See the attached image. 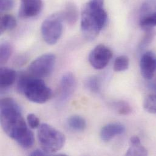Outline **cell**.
<instances>
[{
    "mask_svg": "<svg viewBox=\"0 0 156 156\" xmlns=\"http://www.w3.org/2000/svg\"><path fill=\"white\" fill-rule=\"evenodd\" d=\"M0 120L3 131L20 146L26 149L33 146L34 134L28 128L20 107L12 98L1 100Z\"/></svg>",
    "mask_w": 156,
    "mask_h": 156,
    "instance_id": "1",
    "label": "cell"
},
{
    "mask_svg": "<svg viewBox=\"0 0 156 156\" xmlns=\"http://www.w3.org/2000/svg\"><path fill=\"white\" fill-rule=\"evenodd\" d=\"M107 13L104 0H89L84 5L81 16V29L84 37L94 40L106 24Z\"/></svg>",
    "mask_w": 156,
    "mask_h": 156,
    "instance_id": "2",
    "label": "cell"
},
{
    "mask_svg": "<svg viewBox=\"0 0 156 156\" xmlns=\"http://www.w3.org/2000/svg\"><path fill=\"white\" fill-rule=\"evenodd\" d=\"M17 89L29 101L38 104L46 103L52 95V90L41 78L30 74H23L20 77Z\"/></svg>",
    "mask_w": 156,
    "mask_h": 156,
    "instance_id": "3",
    "label": "cell"
},
{
    "mask_svg": "<svg viewBox=\"0 0 156 156\" xmlns=\"http://www.w3.org/2000/svg\"><path fill=\"white\" fill-rule=\"evenodd\" d=\"M38 139L42 150L48 155L60 150L66 142L65 136L62 132L46 123L38 127Z\"/></svg>",
    "mask_w": 156,
    "mask_h": 156,
    "instance_id": "4",
    "label": "cell"
},
{
    "mask_svg": "<svg viewBox=\"0 0 156 156\" xmlns=\"http://www.w3.org/2000/svg\"><path fill=\"white\" fill-rule=\"evenodd\" d=\"M63 20L60 13L49 16L42 23L41 32L45 42L52 45L57 43L63 33Z\"/></svg>",
    "mask_w": 156,
    "mask_h": 156,
    "instance_id": "5",
    "label": "cell"
},
{
    "mask_svg": "<svg viewBox=\"0 0 156 156\" xmlns=\"http://www.w3.org/2000/svg\"><path fill=\"white\" fill-rule=\"evenodd\" d=\"M56 58L52 54H43L34 60L29 66V73L37 78L48 77L53 71Z\"/></svg>",
    "mask_w": 156,
    "mask_h": 156,
    "instance_id": "6",
    "label": "cell"
},
{
    "mask_svg": "<svg viewBox=\"0 0 156 156\" xmlns=\"http://www.w3.org/2000/svg\"><path fill=\"white\" fill-rule=\"evenodd\" d=\"M112 51L104 44H98L90 52L88 57L90 65L97 70L104 69L112 57Z\"/></svg>",
    "mask_w": 156,
    "mask_h": 156,
    "instance_id": "7",
    "label": "cell"
},
{
    "mask_svg": "<svg viewBox=\"0 0 156 156\" xmlns=\"http://www.w3.org/2000/svg\"><path fill=\"white\" fill-rule=\"evenodd\" d=\"M77 87V80L71 73L63 75L60 83V93L58 98V105H63L73 96Z\"/></svg>",
    "mask_w": 156,
    "mask_h": 156,
    "instance_id": "8",
    "label": "cell"
},
{
    "mask_svg": "<svg viewBox=\"0 0 156 156\" xmlns=\"http://www.w3.org/2000/svg\"><path fill=\"white\" fill-rule=\"evenodd\" d=\"M140 69L142 77L147 80L154 77L156 73V54L151 51L145 52L140 60Z\"/></svg>",
    "mask_w": 156,
    "mask_h": 156,
    "instance_id": "9",
    "label": "cell"
},
{
    "mask_svg": "<svg viewBox=\"0 0 156 156\" xmlns=\"http://www.w3.org/2000/svg\"><path fill=\"white\" fill-rule=\"evenodd\" d=\"M43 9L42 0H21L19 16L27 19L36 16Z\"/></svg>",
    "mask_w": 156,
    "mask_h": 156,
    "instance_id": "10",
    "label": "cell"
},
{
    "mask_svg": "<svg viewBox=\"0 0 156 156\" xmlns=\"http://www.w3.org/2000/svg\"><path fill=\"white\" fill-rule=\"evenodd\" d=\"M125 131L124 125L117 123H111L101 128L100 136L103 141L109 142L116 136L122 134Z\"/></svg>",
    "mask_w": 156,
    "mask_h": 156,
    "instance_id": "11",
    "label": "cell"
},
{
    "mask_svg": "<svg viewBox=\"0 0 156 156\" xmlns=\"http://www.w3.org/2000/svg\"><path fill=\"white\" fill-rule=\"evenodd\" d=\"M60 14L63 22L65 21L69 25H74L77 21L78 10L77 6L73 2H68Z\"/></svg>",
    "mask_w": 156,
    "mask_h": 156,
    "instance_id": "12",
    "label": "cell"
},
{
    "mask_svg": "<svg viewBox=\"0 0 156 156\" xmlns=\"http://www.w3.org/2000/svg\"><path fill=\"white\" fill-rule=\"evenodd\" d=\"M16 77V72L9 68L2 66L0 69V86L1 89L8 88L12 86Z\"/></svg>",
    "mask_w": 156,
    "mask_h": 156,
    "instance_id": "13",
    "label": "cell"
},
{
    "mask_svg": "<svg viewBox=\"0 0 156 156\" xmlns=\"http://www.w3.org/2000/svg\"><path fill=\"white\" fill-rule=\"evenodd\" d=\"M126 156H148L147 150L142 145L140 139L137 136L130 139V147L126 153Z\"/></svg>",
    "mask_w": 156,
    "mask_h": 156,
    "instance_id": "14",
    "label": "cell"
},
{
    "mask_svg": "<svg viewBox=\"0 0 156 156\" xmlns=\"http://www.w3.org/2000/svg\"><path fill=\"white\" fill-rule=\"evenodd\" d=\"M67 123L72 130L78 132L83 131L86 127L85 119L78 115H74L68 118Z\"/></svg>",
    "mask_w": 156,
    "mask_h": 156,
    "instance_id": "15",
    "label": "cell"
},
{
    "mask_svg": "<svg viewBox=\"0 0 156 156\" xmlns=\"http://www.w3.org/2000/svg\"><path fill=\"white\" fill-rule=\"evenodd\" d=\"M16 24V20L13 16L10 14L3 15L1 18V33L14 29Z\"/></svg>",
    "mask_w": 156,
    "mask_h": 156,
    "instance_id": "16",
    "label": "cell"
},
{
    "mask_svg": "<svg viewBox=\"0 0 156 156\" xmlns=\"http://www.w3.org/2000/svg\"><path fill=\"white\" fill-rule=\"evenodd\" d=\"M139 24L144 30L156 27V12L140 18Z\"/></svg>",
    "mask_w": 156,
    "mask_h": 156,
    "instance_id": "17",
    "label": "cell"
},
{
    "mask_svg": "<svg viewBox=\"0 0 156 156\" xmlns=\"http://www.w3.org/2000/svg\"><path fill=\"white\" fill-rule=\"evenodd\" d=\"M129 66V58L126 55H120L117 57L114 62V70L117 73L127 70Z\"/></svg>",
    "mask_w": 156,
    "mask_h": 156,
    "instance_id": "18",
    "label": "cell"
},
{
    "mask_svg": "<svg viewBox=\"0 0 156 156\" xmlns=\"http://www.w3.org/2000/svg\"><path fill=\"white\" fill-rule=\"evenodd\" d=\"M13 51L11 44L7 42L2 43L0 47V62L2 65L5 64L9 60Z\"/></svg>",
    "mask_w": 156,
    "mask_h": 156,
    "instance_id": "19",
    "label": "cell"
},
{
    "mask_svg": "<svg viewBox=\"0 0 156 156\" xmlns=\"http://www.w3.org/2000/svg\"><path fill=\"white\" fill-rule=\"evenodd\" d=\"M112 107L120 115H127L132 112V109L129 104L123 100L114 102L112 103Z\"/></svg>",
    "mask_w": 156,
    "mask_h": 156,
    "instance_id": "20",
    "label": "cell"
},
{
    "mask_svg": "<svg viewBox=\"0 0 156 156\" xmlns=\"http://www.w3.org/2000/svg\"><path fill=\"white\" fill-rule=\"evenodd\" d=\"M156 12V0H145L140 9V18Z\"/></svg>",
    "mask_w": 156,
    "mask_h": 156,
    "instance_id": "21",
    "label": "cell"
},
{
    "mask_svg": "<svg viewBox=\"0 0 156 156\" xmlns=\"http://www.w3.org/2000/svg\"><path fill=\"white\" fill-rule=\"evenodd\" d=\"M143 106L147 112L156 114V94H151L146 97Z\"/></svg>",
    "mask_w": 156,
    "mask_h": 156,
    "instance_id": "22",
    "label": "cell"
},
{
    "mask_svg": "<svg viewBox=\"0 0 156 156\" xmlns=\"http://www.w3.org/2000/svg\"><path fill=\"white\" fill-rule=\"evenodd\" d=\"M86 87L92 92L97 93L101 88V83L100 79L96 76H92L87 78L85 81Z\"/></svg>",
    "mask_w": 156,
    "mask_h": 156,
    "instance_id": "23",
    "label": "cell"
},
{
    "mask_svg": "<svg viewBox=\"0 0 156 156\" xmlns=\"http://www.w3.org/2000/svg\"><path fill=\"white\" fill-rule=\"evenodd\" d=\"M145 34L141 41V43L140 44V49H144L146 47H147L148 45L150 44V43L152 42V41L154 40L156 35V30L154 29H151L145 30Z\"/></svg>",
    "mask_w": 156,
    "mask_h": 156,
    "instance_id": "24",
    "label": "cell"
},
{
    "mask_svg": "<svg viewBox=\"0 0 156 156\" xmlns=\"http://www.w3.org/2000/svg\"><path fill=\"white\" fill-rule=\"evenodd\" d=\"M27 122L28 125L31 129H37L40 125V119L34 114H29L27 116Z\"/></svg>",
    "mask_w": 156,
    "mask_h": 156,
    "instance_id": "25",
    "label": "cell"
},
{
    "mask_svg": "<svg viewBox=\"0 0 156 156\" xmlns=\"http://www.w3.org/2000/svg\"><path fill=\"white\" fill-rule=\"evenodd\" d=\"M14 5L13 0H0V8L1 12L11 10Z\"/></svg>",
    "mask_w": 156,
    "mask_h": 156,
    "instance_id": "26",
    "label": "cell"
},
{
    "mask_svg": "<svg viewBox=\"0 0 156 156\" xmlns=\"http://www.w3.org/2000/svg\"><path fill=\"white\" fill-rule=\"evenodd\" d=\"M30 155L32 156H47L48 154L43 150H42V151L40 150H36L34 151L33 152H32Z\"/></svg>",
    "mask_w": 156,
    "mask_h": 156,
    "instance_id": "27",
    "label": "cell"
},
{
    "mask_svg": "<svg viewBox=\"0 0 156 156\" xmlns=\"http://www.w3.org/2000/svg\"><path fill=\"white\" fill-rule=\"evenodd\" d=\"M154 77H156V78L154 79V86L156 87V75H155V76Z\"/></svg>",
    "mask_w": 156,
    "mask_h": 156,
    "instance_id": "28",
    "label": "cell"
}]
</instances>
